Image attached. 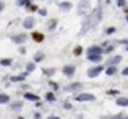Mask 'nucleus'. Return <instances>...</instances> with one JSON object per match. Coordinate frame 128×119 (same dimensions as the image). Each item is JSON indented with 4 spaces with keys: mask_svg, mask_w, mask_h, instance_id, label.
<instances>
[{
    "mask_svg": "<svg viewBox=\"0 0 128 119\" xmlns=\"http://www.w3.org/2000/svg\"><path fill=\"white\" fill-rule=\"evenodd\" d=\"M20 108H21V103H15L13 104V109H20Z\"/></svg>",
    "mask_w": 128,
    "mask_h": 119,
    "instance_id": "19",
    "label": "nucleus"
},
{
    "mask_svg": "<svg viewBox=\"0 0 128 119\" xmlns=\"http://www.w3.org/2000/svg\"><path fill=\"white\" fill-rule=\"evenodd\" d=\"M102 52H104L102 47H99V46H92L88 49V54H102Z\"/></svg>",
    "mask_w": 128,
    "mask_h": 119,
    "instance_id": "3",
    "label": "nucleus"
},
{
    "mask_svg": "<svg viewBox=\"0 0 128 119\" xmlns=\"http://www.w3.org/2000/svg\"><path fill=\"white\" fill-rule=\"evenodd\" d=\"M120 60H122V57H114L110 62H112V64H117V62H120Z\"/></svg>",
    "mask_w": 128,
    "mask_h": 119,
    "instance_id": "18",
    "label": "nucleus"
},
{
    "mask_svg": "<svg viewBox=\"0 0 128 119\" xmlns=\"http://www.w3.org/2000/svg\"><path fill=\"white\" fill-rule=\"evenodd\" d=\"M117 104H118V106H128V100L126 98H118V100H117Z\"/></svg>",
    "mask_w": 128,
    "mask_h": 119,
    "instance_id": "10",
    "label": "nucleus"
},
{
    "mask_svg": "<svg viewBox=\"0 0 128 119\" xmlns=\"http://www.w3.org/2000/svg\"><path fill=\"white\" fill-rule=\"evenodd\" d=\"M10 98L6 96V95H0V103H8Z\"/></svg>",
    "mask_w": 128,
    "mask_h": 119,
    "instance_id": "12",
    "label": "nucleus"
},
{
    "mask_svg": "<svg viewBox=\"0 0 128 119\" xmlns=\"http://www.w3.org/2000/svg\"><path fill=\"white\" fill-rule=\"evenodd\" d=\"M32 39H34V41H38V43H42L44 34H41V33H32Z\"/></svg>",
    "mask_w": 128,
    "mask_h": 119,
    "instance_id": "9",
    "label": "nucleus"
},
{
    "mask_svg": "<svg viewBox=\"0 0 128 119\" xmlns=\"http://www.w3.org/2000/svg\"><path fill=\"white\" fill-rule=\"evenodd\" d=\"M73 52H75V56H80V52H81V47H75V51H73Z\"/></svg>",
    "mask_w": 128,
    "mask_h": 119,
    "instance_id": "17",
    "label": "nucleus"
},
{
    "mask_svg": "<svg viewBox=\"0 0 128 119\" xmlns=\"http://www.w3.org/2000/svg\"><path fill=\"white\" fill-rule=\"evenodd\" d=\"M0 64H2V65H12V60H10V59H3Z\"/></svg>",
    "mask_w": 128,
    "mask_h": 119,
    "instance_id": "14",
    "label": "nucleus"
},
{
    "mask_svg": "<svg viewBox=\"0 0 128 119\" xmlns=\"http://www.w3.org/2000/svg\"><path fill=\"white\" fill-rule=\"evenodd\" d=\"M102 69H104L102 65H100V67H94V69H91L89 72H88V75H89V77H96V75H99V73L102 72Z\"/></svg>",
    "mask_w": 128,
    "mask_h": 119,
    "instance_id": "2",
    "label": "nucleus"
},
{
    "mask_svg": "<svg viewBox=\"0 0 128 119\" xmlns=\"http://www.w3.org/2000/svg\"><path fill=\"white\" fill-rule=\"evenodd\" d=\"M88 59L92 62H99V60H102V54H88Z\"/></svg>",
    "mask_w": 128,
    "mask_h": 119,
    "instance_id": "4",
    "label": "nucleus"
},
{
    "mask_svg": "<svg viewBox=\"0 0 128 119\" xmlns=\"http://www.w3.org/2000/svg\"><path fill=\"white\" fill-rule=\"evenodd\" d=\"M60 7H62V8H65V10H68V8H70V5H68V3H65V5H63V3H62V5H60Z\"/></svg>",
    "mask_w": 128,
    "mask_h": 119,
    "instance_id": "20",
    "label": "nucleus"
},
{
    "mask_svg": "<svg viewBox=\"0 0 128 119\" xmlns=\"http://www.w3.org/2000/svg\"><path fill=\"white\" fill-rule=\"evenodd\" d=\"M73 72H75V67H72V65H68V67H65V69H63V73H65V75H73Z\"/></svg>",
    "mask_w": 128,
    "mask_h": 119,
    "instance_id": "8",
    "label": "nucleus"
},
{
    "mask_svg": "<svg viewBox=\"0 0 128 119\" xmlns=\"http://www.w3.org/2000/svg\"><path fill=\"white\" fill-rule=\"evenodd\" d=\"M23 25H24V28H32L34 26V18H26Z\"/></svg>",
    "mask_w": 128,
    "mask_h": 119,
    "instance_id": "6",
    "label": "nucleus"
},
{
    "mask_svg": "<svg viewBox=\"0 0 128 119\" xmlns=\"http://www.w3.org/2000/svg\"><path fill=\"white\" fill-rule=\"evenodd\" d=\"M117 93H118L117 90H110V91H109V95H117Z\"/></svg>",
    "mask_w": 128,
    "mask_h": 119,
    "instance_id": "22",
    "label": "nucleus"
},
{
    "mask_svg": "<svg viewBox=\"0 0 128 119\" xmlns=\"http://www.w3.org/2000/svg\"><path fill=\"white\" fill-rule=\"evenodd\" d=\"M12 41H15V43H18V44H21V43H24L26 41V36L24 34H18V36H13Z\"/></svg>",
    "mask_w": 128,
    "mask_h": 119,
    "instance_id": "5",
    "label": "nucleus"
},
{
    "mask_svg": "<svg viewBox=\"0 0 128 119\" xmlns=\"http://www.w3.org/2000/svg\"><path fill=\"white\" fill-rule=\"evenodd\" d=\"M47 100H49V101H54V100H55L54 93H47Z\"/></svg>",
    "mask_w": 128,
    "mask_h": 119,
    "instance_id": "16",
    "label": "nucleus"
},
{
    "mask_svg": "<svg viewBox=\"0 0 128 119\" xmlns=\"http://www.w3.org/2000/svg\"><path fill=\"white\" fill-rule=\"evenodd\" d=\"M3 8V3H0V10H2Z\"/></svg>",
    "mask_w": 128,
    "mask_h": 119,
    "instance_id": "24",
    "label": "nucleus"
},
{
    "mask_svg": "<svg viewBox=\"0 0 128 119\" xmlns=\"http://www.w3.org/2000/svg\"><path fill=\"white\" fill-rule=\"evenodd\" d=\"M115 72H117V67H110V69H107V75H114Z\"/></svg>",
    "mask_w": 128,
    "mask_h": 119,
    "instance_id": "13",
    "label": "nucleus"
},
{
    "mask_svg": "<svg viewBox=\"0 0 128 119\" xmlns=\"http://www.w3.org/2000/svg\"><path fill=\"white\" fill-rule=\"evenodd\" d=\"M32 69H34V64H29V65H28V70H29V72H31Z\"/></svg>",
    "mask_w": 128,
    "mask_h": 119,
    "instance_id": "21",
    "label": "nucleus"
},
{
    "mask_svg": "<svg viewBox=\"0 0 128 119\" xmlns=\"http://www.w3.org/2000/svg\"><path fill=\"white\" fill-rule=\"evenodd\" d=\"M31 2H32V0H20L18 3H20V5H29Z\"/></svg>",
    "mask_w": 128,
    "mask_h": 119,
    "instance_id": "15",
    "label": "nucleus"
},
{
    "mask_svg": "<svg viewBox=\"0 0 128 119\" xmlns=\"http://www.w3.org/2000/svg\"><path fill=\"white\" fill-rule=\"evenodd\" d=\"M75 100H76V101H92L94 96H92V95H89V93H83V95L75 96Z\"/></svg>",
    "mask_w": 128,
    "mask_h": 119,
    "instance_id": "1",
    "label": "nucleus"
},
{
    "mask_svg": "<svg viewBox=\"0 0 128 119\" xmlns=\"http://www.w3.org/2000/svg\"><path fill=\"white\" fill-rule=\"evenodd\" d=\"M24 98L26 100H31V101H39V96L38 95H32V93H24Z\"/></svg>",
    "mask_w": 128,
    "mask_h": 119,
    "instance_id": "7",
    "label": "nucleus"
},
{
    "mask_svg": "<svg viewBox=\"0 0 128 119\" xmlns=\"http://www.w3.org/2000/svg\"><path fill=\"white\" fill-rule=\"evenodd\" d=\"M118 5H120V7H123V5H125V0H118Z\"/></svg>",
    "mask_w": 128,
    "mask_h": 119,
    "instance_id": "23",
    "label": "nucleus"
},
{
    "mask_svg": "<svg viewBox=\"0 0 128 119\" xmlns=\"http://www.w3.org/2000/svg\"><path fill=\"white\" fill-rule=\"evenodd\" d=\"M24 77H26V73H23L20 77H12V82H21V80H24Z\"/></svg>",
    "mask_w": 128,
    "mask_h": 119,
    "instance_id": "11",
    "label": "nucleus"
}]
</instances>
